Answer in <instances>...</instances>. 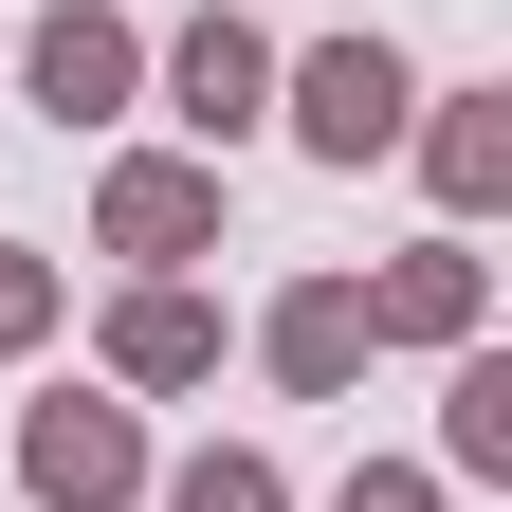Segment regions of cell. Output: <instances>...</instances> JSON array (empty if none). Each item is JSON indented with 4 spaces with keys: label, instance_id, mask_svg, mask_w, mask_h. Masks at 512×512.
<instances>
[{
    "label": "cell",
    "instance_id": "3",
    "mask_svg": "<svg viewBox=\"0 0 512 512\" xmlns=\"http://www.w3.org/2000/svg\"><path fill=\"white\" fill-rule=\"evenodd\" d=\"M19 92H37L55 128H110L128 92H147V37H128V19H110V0H55V19L19 37Z\"/></svg>",
    "mask_w": 512,
    "mask_h": 512
},
{
    "label": "cell",
    "instance_id": "6",
    "mask_svg": "<svg viewBox=\"0 0 512 512\" xmlns=\"http://www.w3.org/2000/svg\"><path fill=\"white\" fill-rule=\"evenodd\" d=\"M165 110L202 128V147H238V128L275 110V37H256L238 0H202V19H183V55H165Z\"/></svg>",
    "mask_w": 512,
    "mask_h": 512
},
{
    "label": "cell",
    "instance_id": "13",
    "mask_svg": "<svg viewBox=\"0 0 512 512\" xmlns=\"http://www.w3.org/2000/svg\"><path fill=\"white\" fill-rule=\"evenodd\" d=\"M348 512H439V476H421V458H366V476H348Z\"/></svg>",
    "mask_w": 512,
    "mask_h": 512
},
{
    "label": "cell",
    "instance_id": "9",
    "mask_svg": "<svg viewBox=\"0 0 512 512\" xmlns=\"http://www.w3.org/2000/svg\"><path fill=\"white\" fill-rule=\"evenodd\" d=\"M421 183L458 220H494L512 202V92H439V128H421Z\"/></svg>",
    "mask_w": 512,
    "mask_h": 512
},
{
    "label": "cell",
    "instance_id": "8",
    "mask_svg": "<svg viewBox=\"0 0 512 512\" xmlns=\"http://www.w3.org/2000/svg\"><path fill=\"white\" fill-rule=\"evenodd\" d=\"M110 384H220V311L183 293V275H147L110 311Z\"/></svg>",
    "mask_w": 512,
    "mask_h": 512
},
{
    "label": "cell",
    "instance_id": "11",
    "mask_svg": "<svg viewBox=\"0 0 512 512\" xmlns=\"http://www.w3.org/2000/svg\"><path fill=\"white\" fill-rule=\"evenodd\" d=\"M165 512H293V476L256 458V439H202V458L165 476Z\"/></svg>",
    "mask_w": 512,
    "mask_h": 512
},
{
    "label": "cell",
    "instance_id": "12",
    "mask_svg": "<svg viewBox=\"0 0 512 512\" xmlns=\"http://www.w3.org/2000/svg\"><path fill=\"white\" fill-rule=\"evenodd\" d=\"M55 293H74V275H55V256H19V238H0V348H37V330H55Z\"/></svg>",
    "mask_w": 512,
    "mask_h": 512
},
{
    "label": "cell",
    "instance_id": "10",
    "mask_svg": "<svg viewBox=\"0 0 512 512\" xmlns=\"http://www.w3.org/2000/svg\"><path fill=\"white\" fill-rule=\"evenodd\" d=\"M439 476H512V348H458V384H439Z\"/></svg>",
    "mask_w": 512,
    "mask_h": 512
},
{
    "label": "cell",
    "instance_id": "7",
    "mask_svg": "<svg viewBox=\"0 0 512 512\" xmlns=\"http://www.w3.org/2000/svg\"><path fill=\"white\" fill-rule=\"evenodd\" d=\"M256 366H275L293 403H348V384H366V293L348 275H293L275 311H256Z\"/></svg>",
    "mask_w": 512,
    "mask_h": 512
},
{
    "label": "cell",
    "instance_id": "1",
    "mask_svg": "<svg viewBox=\"0 0 512 512\" xmlns=\"http://www.w3.org/2000/svg\"><path fill=\"white\" fill-rule=\"evenodd\" d=\"M19 494H37V512H128V494H147V421H128L110 384L19 403Z\"/></svg>",
    "mask_w": 512,
    "mask_h": 512
},
{
    "label": "cell",
    "instance_id": "4",
    "mask_svg": "<svg viewBox=\"0 0 512 512\" xmlns=\"http://www.w3.org/2000/svg\"><path fill=\"white\" fill-rule=\"evenodd\" d=\"M92 238L128 256V275H183V256H220V165H110V202H92Z\"/></svg>",
    "mask_w": 512,
    "mask_h": 512
},
{
    "label": "cell",
    "instance_id": "5",
    "mask_svg": "<svg viewBox=\"0 0 512 512\" xmlns=\"http://www.w3.org/2000/svg\"><path fill=\"white\" fill-rule=\"evenodd\" d=\"M348 293H366V348H476V311H494L476 238H421V256H384V275H348Z\"/></svg>",
    "mask_w": 512,
    "mask_h": 512
},
{
    "label": "cell",
    "instance_id": "2",
    "mask_svg": "<svg viewBox=\"0 0 512 512\" xmlns=\"http://www.w3.org/2000/svg\"><path fill=\"white\" fill-rule=\"evenodd\" d=\"M275 92H293V147H311V165H384V147L421 128V74H403L384 37H330V55H293Z\"/></svg>",
    "mask_w": 512,
    "mask_h": 512
}]
</instances>
